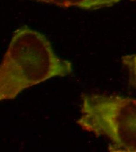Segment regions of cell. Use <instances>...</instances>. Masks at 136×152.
Here are the masks:
<instances>
[{
    "label": "cell",
    "mask_w": 136,
    "mask_h": 152,
    "mask_svg": "<svg viewBox=\"0 0 136 152\" xmlns=\"http://www.w3.org/2000/svg\"><path fill=\"white\" fill-rule=\"evenodd\" d=\"M74 72L72 63L55 53L42 33L23 26L14 32L0 65V100H11L26 89Z\"/></svg>",
    "instance_id": "obj_1"
},
{
    "label": "cell",
    "mask_w": 136,
    "mask_h": 152,
    "mask_svg": "<svg viewBox=\"0 0 136 152\" xmlns=\"http://www.w3.org/2000/svg\"><path fill=\"white\" fill-rule=\"evenodd\" d=\"M77 124L109 141V151L136 152V98L116 95H82Z\"/></svg>",
    "instance_id": "obj_2"
},
{
    "label": "cell",
    "mask_w": 136,
    "mask_h": 152,
    "mask_svg": "<svg viewBox=\"0 0 136 152\" xmlns=\"http://www.w3.org/2000/svg\"><path fill=\"white\" fill-rule=\"evenodd\" d=\"M60 7H78L87 10H96L113 6L121 0H35Z\"/></svg>",
    "instance_id": "obj_3"
},
{
    "label": "cell",
    "mask_w": 136,
    "mask_h": 152,
    "mask_svg": "<svg viewBox=\"0 0 136 152\" xmlns=\"http://www.w3.org/2000/svg\"><path fill=\"white\" fill-rule=\"evenodd\" d=\"M121 60L129 72L130 85L136 89V53L124 55Z\"/></svg>",
    "instance_id": "obj_4"
},
{
    "label": "cell",
    "mask_w": 136,
    "mask_h": 152,
    "mask_svg": "<svg viewBox=\"0 0 136 152\" xmlns=\"http://www.w3.org/2000/svg\"><path fill=\"white\" fill-rule=\"evenodd\" d=\"M130 1H133V2H136V0H130Z\"/></svg>",
    "instance_id": "obj_5"
}]
</instances>
